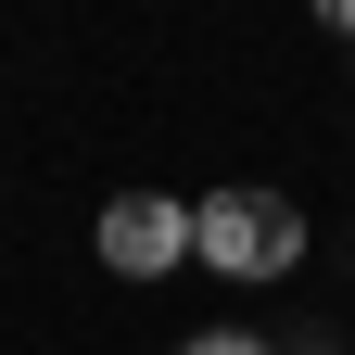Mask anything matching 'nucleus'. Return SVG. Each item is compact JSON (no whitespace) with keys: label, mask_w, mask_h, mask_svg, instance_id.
<instances>
[{"label":"nucleus","mask_w":355,"mask_h":355,"mask_svg":"<svg viewBox=\"0 0 355 355\" xmlns=\"http://www.w3.org/2000/svg\"><path fill=\"white\" fill-rule=\"evenodd\" d=\"M191 254L229 266V279H279V266L304 254V216L279 191H216V203H191Z\"/></svg>","instance_id":"1"},{"label":"nucleus","mask_w":355,"mask_h":355,"mask_svg":"<svg viewBox=\"0 0 355 355\" xmlns=\"http://www.w3.org/2000/svg\"><path fill=\"white\" fill-rule=\"evenodd\" d=\"M178 254H191V203H165V191H114L102 203V266L114 279H165Z\"/></svg>","instance_id":"2"},{"label":"nucleus","mask_w":355,"mask_h":355,"mask_svg":"<svg viewBox=\"0 0 355 355\" xmlns=\"http://www.w3.org/2000/svg\"><path fill=\"white\" fill-rule=\"evenodd\" d=\"M178 355H254V343L241 330H203V343H178Z\"/></svg>","instance_id":"3"}]
</instances>
